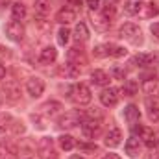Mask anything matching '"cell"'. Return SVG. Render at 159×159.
<instances>
[{
  "label": "cell",
  "mask_w": 159,
  "mask_h": 159,
  "mask_svg": "<svg viewBox=\"0 0 159 159\" xmlns=\"http://www.w3.org/2000/svg\"><path fill=\"white\" fill-rule=\"evenodd\" d=\"M70 98L74 104L78 106H87L91 100H93V94H91V89L85 85V83H76L72 89H70Z\"/></svg>",
  "instance_id": "1"
},
{
  "label": "cell",
  "mask_w": 159,
  "mask_h": 159,
  "mask_svg": "<svg viewBox=\"0 0 159 159\" xmlns=\"http://www.w3.org/2000/svg\"><path fill=\"white\" fill-rule=\"evenodd\" d=\"M81 133L87 139H96L102 133V124L100 120H93V119H83L81 120Z\"/></svg>",
  "instance_id": "2"
},
{
  "label": "cell",
  "mask_w": 159,
  "mask_h": 159,
  "mask_svg": "<svg viewBox=\"0 0 159 159\" xmlns=\"http://www.w3.org/2000/svg\"><path fill=\"white\" fill-rule=\"evenodd\" d=\"M133 129H135V133H139V139H141L148 148H154V146L157 144V135L154 133L152 128H148V126H135Z\"/></svg>",
  "instance_id": "3"
},
{
  "label": "cell",
  "mask_w": 159,
  "mask_h": 159,
  "mask_svg": "<svg viewBox=\"0 0 159 159\" xmlns=\"http://www.w3.org/2000/svg\"><path fill=\"white\" fill-rule=\"evenodd\" d=\"M37 154L41 159H56V152H54V141L50 137H43L37 143Z\"/></svg>",
  "instance_id": "4"
},
{
  "label": "cell",
  "mask_w": 159,
  "mask_h": 159,
  "mask_svg": "<svg viewBox=\"0 0 159 159\" xmlns=\"http://www.w3.org/2000/svg\"><path fill=\"white\" fill-rule=\"evenodd\" d=\"M24 34H26V32H24V26H22L19 20H11V22L6 24V35L11 41L20 43V41L24 39Z\"/></svg>",
  "instance_id": "5"
},
{
  "label": "cell",
  "mask_w": 159,
  "mask_h": 159,
  "mask_svg": "<svg viewBox=\"0 0 159 159\" xmlns=\"http://www.w3.org/2000/svg\"><path fill=\"white\" fill-rule=\"evenodd\" d=\"M119 89H115V87H106L102 93H100V102L106 106V107H113V106H117L119 104Z\"/></svg>",
  "instance_id": "6"
},
{
  "label": "cell",
  "mask_w": 159,
  "mask_h": 159,
  "mask_svg": "<svg viewBox=\"0 0 159 159\" xmlns=\"http://www.w3.org/2000/svg\"><path fill=\"white\" fill-rule=\"evenodd\" d=\"M26 91H28V94L32 96V98H39L41 94L44 93V81L37 76H34V78H30L26 81Z\"/></svg>",
  "instance_id": "7"
},
{
  "label": "cell",
  "mask_w": 159,
  "mask_h": 159,
  "mask_svg": "<svg viewBox=\"0 0 159 159\" xmlns=\"http://www.w3.org/2000/svg\"><path fill=\"white\" fill-rule=\"evenodd\" d=\"M119 35L122 37V39L135 41L137 35H141V30H139V26H137V24H133V22H126V24H122V26H120Z\"/></svg>",
  "instance_id": "8"
},
{
  "label": "cell",
  "mask_w": 159,
  "mask_h": 159,
  "mask_svg": "<svg viewBox=\"0 0 159 159\" xmlns=\"http://www.w3.org/2000/svg\"><path fill=\"white\" fill-rule=\"evenodd\" d=\"M56 20L59 22V24H70V22H74L76 20V11L72 9V7H61L59 11H57V15H56Z\"/></svg>",
  "instance_id": "9"
},
{
  "label": "cell",
  "mask_w": 159,
  "mask_h": 159,
  "mask_svg": "<svg viewBox=\"0 0 159 159\" xmlns=\"http://www.w3.org/2000/svg\"><path fill=\"white\" fill-rule=\"evenodd\" d=\"M81 120H83V117H81L80 113H67L65 117L59 119V128L70 129V128H74V126L81 124Z\"/></svg>",
  "instance_id": "10"
},
{
  "label": "cell",
  "mask_w": 159,
  "mask_h": 159,
  "mask_svg": "<svg viewBox=\"0 0 159 159\" xmlns=\"http://www.w3.org/2000/svg\"><path fill=\"white\" fill-rule=\"evenodd\" d=\"M4 94H6V98L7 100H11V102H15V100H19L20 98V85L17 83V81H7L6 85H4Z\"/></svg>",
  "instance_id": "11"
},
{
  "label": "cell",
  "mask_w": 159,
  "mask_h": 159,
  "mask_svg": "<svg viewBox=\"0 0 159 159\" xmlns=\"http://www.w3.org/2000/svg\"><path fill=\"white\" fill-rule=\"evenodd\" d=\"M41 111H43V115H46V117H57L61 111H63V106L59 104V102H54V100H50V102H46V104H43L41 106Z\"/></svg>",
  "instance_id": "12"
},
{
  "label": "cell",
  "mask_w": 159,
  "mask_h": 159,
  "mask_svg": "<svg viewBox=\"0 0 159 159\" xmlns=\"http://www.w3.org/2000/svg\"><path fill=\"white\" fill-rule=\"evenodd\" d=\"M124 148H126V154L129 157H139L141 156V141L137 137H129L126 141V146Z\"/></svg>",
  "instance_id": "13"
},
{
  "label": "cell",
  "mask_w": 159,
  "mask_h": 159,
  "mask_svg": "<svg viewBox=\"0 0 159 159\" xmlns=\"http://www.w3.org/2000/svg\"><path fill=\"white\" fill-rule=\"evenodd\" d=\"M120 143H122V131H120L119 128H111L106 133V144L109 148H115V146H119Z\"/></svg>",
  "instance_id": "14"
},
{
  "label": "cell",
  "mask_w": 159,
  "mask_h": 159,
  "mask_svg": "<svg viewBox=\"0 0 159 159\" xmlns=\"http://www.w3.org/2000/svg\"><path fill=\"white\" fill-rule=\"evenodd\" d=\"M56 57H57V50H56L54 46H44V48L41 50V54H39V61L43 63V65L54 63Z\"/></svg>",
  "instance_id": "15"
},
{
  "label": "cell",
  "mask_w": 159,
  "mask_h": 159,
  "mask_svg": "<svg viewBox=\"0 0 159 159\" xmlns=\"http://www.w3.org/2000/svg\"><path fill=\"white\" fill-rule=\"evenodd\" d=\"M15 156H17V146L7 141H0V159H15Z\"/></svg>",
  "instance_id": "16"
},
{
  "label": "cell",
  "mask_w": 159,
  "mask_h": 159,
  "mask_svg": "<svg viewBox=\"0 0 159 159\" xmlns=\"http://www.w3.org/2000/svg\"><path fill=\"white\" fill-rule=\"evenodd\" d=\"M146 107H148V117L152 122L159 120V98H146Z\"/></svg>",
  "instance_id": "17"
},
{
  "label": "cell",
  "mask_w": 159,
  "mask_h": 159,
  "mask_svg": "<svg viewBox=\"0 0 159 159\" xmlns=\"http://www.w3.org/2000/svg\"><path fill=\"white\" fill-rule=\"evenodd\" d=\"M61 76H65V78H78L80 76V67L76 65H72L70 61H67L65 65H61L59 67V70H57Z\"/></svg>",
  "instance_id": "18"
},
{
  "label": "cell",
  "mask_w": 159,
  "mask_h": 159,
  "mask_svg": "<svg viewBox=\"0 0 159 159\" xmlns=\"http://www.w3.org/2000/svg\"><path fill=\"white\" fill-rule=\"evenodd\" d=\"M67 57H69V61H70L72 65H76V67H80V65H85V63H87L85 54H83L81 50H78V48H70V50H69V54H67Z\"/></svg>",
  "instance_id": "19"
},
{
  "label": "cell",
  "mask_w": 159,
  "mask_h": 159,
  "mask_svg": "<svg viewBox=\"0 0 159 159\" xmlns=\"http://www.w3.org/2000/svg\"><path fill=\"white\" fill-rule=\"evenodd\" d=\"M156 87H157V76H156V74H148V76H144V78H143V83H141L143 93L150 94Z\"/></svg>",
  "instance_id": "20"
},
{
  "label": "cell",
  "mask_w": 159,
  "mask_h": 159,
  "mask_svg": "<svg viewBox=\"0 0 159 159\" xmlns=\"http://www.w3.org/2000/svg\"><path fill=\"white\" fill-rule=\"evenodd\" d=\"M156 61H157L156 54H139V56H135V63L139 67H152Z\"/></svg>",
  "instance_id": "21"
},
{
  "label": "cell",
  "mask_w": 159,
  "mask_h": 159,
  "mask_svg": "<svg viewBox=\"0 0 159 159\" xmlns=\"http://www.w3.org/2000/svg\"><path fill=\"white\" fill-rule=\"evenodd\" d=\"M124 119L128 120L129 124L139 122V119H141V111H139V107H137V106H128V107L124 109Z\"/></svg>",
  "instance_id": "22"
},
{
  "label": "cell",
  "mask_w": 159,
  "mask_h": 159,
  "mask_svg": "<svg viewBox=\"0 0 159 159\" xmlns=\"http://www.w3.org/2000/svg\"><path fill=\"white\" fill-rule=\"evenodd\" d=\"M91 81H93L94 85L106 87V85H109V76H107V72H104V70H94V72L91 74Z\"/></svg>",
  "instance_id": "23"
},
{
  "label": "cell",
  "mask_w": 159,
  "mask_h": 159,
  "mask_svg": "<svg viewBox=\"0 0 159 159\" xmlns=\"http://www.w3.org/2000/svg\"><path fill=\"white\" fill-rule=\"evenodd\" d=\"M11 17H13V20H22L26 17V6L22 2H15L11 6Z\"/></svg>",
  "instance_id": "24"
},
{
  "label": "cell",
  "mask_w": 159,
  "mask_h": 159,
  "mask_svg": "<svg viewBox=\"0 0 159 159\" xmlns=\"http://www.w3.org/2000/svg\"><path fill=\"white\" fill-rule=\"evenodd\" d=\"M74 39L78 41V43H83V41L89 39V30H87V26L83 22L76 24V28H74Z\"/></svg>",
  "instance_id": "25"
},
{
  "label": "cell",
  "mask_w": 159,
  "mask_h": 159,
  "mask_svg": "<svg viewBox=\"0 0 159 159\" xmlns=\"http://www.w3.org/2000/svg\"><path fill=\"white\" fill-rule=\"evenodd\" d=\"M122 93H124L126 96H135V94L139 93V81H137V80H128V81L124 83Z\"/></svg>",
  "instance_id": "26"
},
{
  "label": "cell",
  "mask_w": 159,
  "mask_h": 159,
  "mask_svg": "<svg viewBox=\"0 0 159 159\" xmlns=\"http://www.w3.org/2000/svg\"><path fill=\"white\" fill-rule=\"evenodd\" d=\"M57 141H59V146H61V150H65V152H69V150H72L74 148V137H70V135H59L57 137Z\"/></svg>",
  "instance_id": "27"
},
{
  "label": "cell",
  "mask_w": 159,
  "mask_h": 159,
  "mask_svg": "<svg viewBox=\"0 0 159 159\" xmlns=\"http://www.w3.org/2000/svg\"><path fill=\"white\" fill-rule=\"evenodd\" d=\"M35 13L46 17L50 13V0H35Z\"/></svg>",
  "instance_id": "28"
},
{
  "label": "cell",
  "mask_w": 159,
  "mask_h": 159,
  "mask_svg": "<svg viewBox=\"0 0 159 159\" xmlns=\"http://www.w3.org/2000/svg\"><path fill=\"white\" fill-rule=\"evenodd\" d=\"M124 9H126V13H128V15H135V13H139V11H141V2H139V0H129V2L126 4V7H124Z\"/></svg>",
  "instance_id": "29"
},
{
  "label": "cell",
  "mask_w": 159,
  "mask_h": 159,
  "mask_svg": "<svg viewBox=\"0 0 159 159\" xmlns=\"http://www.w3.org/2000/svg\"><path fill=\"white\" fill-rule=\"evenodd\" d=\"M94 26H96V30H100V32H104V30H107L109 28V20L104 17V15H100V17H96L94 20Z\"/></svg>",
  "instance_id": "30"
},
{
  "label": "cell",
  "mask_w": 159,
  "mask_h": 159,
  "mask_svg": "<svg viewBox=\"0 0 159 159\" xmlns=\"http://www.w3.org/2000/svg\"><path fill=\"white\" fill-rule=\"evenodd\" d=\"M69 39H70V32H69L67 28H61V30L57 32V43H59V44H67Z\"/></svg>",
  "instance_id": "31"
},
{
  "label": "cell",
  "mask_w": 159,
  "mask_h": 159,
  "mask_svg": "<svg viewBox=\"0 0 159 159\" xmlns=\"http://www.w3.org/2000/svg\"><path fill=\"white\" fill-rule=\"evenodd\" d=\"M109 56H113V57H122V56H126V48H124V46L109 44Z\"/></svg>",
  "instance_id": "32"
},
{
  "label": "cell",
  "mask_w": 159,
  "mask_h": 159,
  "mask_svg": "<svg viewBox=\"0 0 159 159\" xmlns=\"http://www.w3.org/2000/svg\"><path fill=\"white\" fill-rule=\"evenodd\" d=\"M78 148H80V152H87V154H94V152L98 150V146H96L94 143H93V144H87V143H80Z\"/></svg>",
  "instance_id": "33"
},
{
  "label": "cell",
  "mask_w": 159,
  "mask_h": 159,
  "mask_svg": "<svg viewBox=\"0 0 159 159\" xmlns=\"http://www.w3.org/2000/svg\"><path fill=\"white\" fill-rule=\"evenodd\" d=\"M102 15H104L107 20H111V19L115 17V6H113V4H107V6L104 7V13H102Z\"/></svg>",
  "instance_id": "34"
},
{
  "label": "cell",
  "mask_w": 159,
  "mask_h": 159,
  "mask_svg": "<svg viewBox=\"0 0 159 159\" xmlns=\"http://www.w3.org/2000/svg\"><path fill=\"white\" fill-rule=\"evenodd\" d=\"M94 56H98V57H104V56H109V44H107V46H104V44H100V46H96V48H94Z\"/></svg>",
  "instance_id": "35"
},
{
  "label": "cell",
  "mask_w": 159,
  "mask_h": 159,
  "mask_svg": "<svg viewBox=\"0 0 159 159\" xmlns=\"http://www.w3.org/2000/svg\"><path fill=\"white\" fill-rule=\"evenodd\" d=\"M94 117H96L98 120L102 119V111H98L96 107H94V109H89V111L85 113V117H83V119H93V120H94Z\"/></svg>",
  "instance_id": "36"
},
{
  "label": "cell",
  "mask_w": 159,
  "mask_h": 159,
  "mask_svg": "<svg viewBox=\"0 0 159 159\" xmlns=\"http://www.w3.org/2000/svg\"><path fill=\"white\" fill-rule=\"evenodd\" d=\"M11 129L19 135V133H24V126H22V122H19V120H13V124H11Z\"/></svg>",
  "instance_id": "37"
},
{
  "label": "cell",
  "mask_w": 159,
  "mask_h": 159,
  "mask_svg": "<svg viewBox=\"0 0 159 159\" xmlns=\"http://www.w3.org/2000/svg\"><path fill=\"white\" fill-rule=\"evenodd\" d=\"M159 13V0H152L150 2V9H148V15H157Z\"/></svg>",
  "instance_id": "38"
},
{
  "label": "cell",
  "mask_w": 159,
  "mask_h": 159,
  "mask_svg": "<svg viewBox=\"0 0 159 159\" xmlns=\"http://www.w3.org/2000/svg\"><path fill=\"white\" fill-rule=\"evenodd\" d=\"M113 76L117 80H124L126 78V72H124L122 69H119V67H115V69H113Z\"/></svg>",
  "instance_id": "39"
},
{
  "label": "cell",
  "mask_w": 159,
  "mask_h": 159,
  "mask_svg": "<svg viewBox=\"0 0 159 159\" xmlns=\"http://www.w3.org/2000/svg\"><path fill=\"white\" fill-rule=\"evenodd\" d=\"M87 6L91 9H98L100 7V0H87Z\"/></svg>",
  "instance_id": "40"
},
{
  "label": "cell",
  "mask_w": 159,
  "mask_h": 159,
  "mask_svg": "<svg viewBox=\"0 0 159 159\" xmlns=\"http://www.w3.org/2000/svg\"><path fill=\"white\" fill-rule=\"evenodd\" d=\"M150 30H152V34H154V35H156V37L159 39V22H154Z\"/></svg>",
  "instance_id": "41"
},
{
  "label": "cell",
  "mask_w": 159,
  "mask_h": 159,
  "mask_svg": "<svg viewBox=\"0 0 159 159\" xmlns=\"http://www.w3.org/2000/svg\"><path fill=\"white\" fill-rule=\"evenodd\" d=\"M102 159H120V157L117 156V154H106Z\"/></svg>",
  "instance_id": "42"
},
{
  "label": "cell",
  "mask_w": 159,
  "mask_h": 159,
  "mask_svg": "<svg viewBox=\"0 0 159 159\" xmlns=\"http://www.w3.org/2000/svg\"><path fill=\"white\" fill-rule=\"evenodd\" d=\"M4 76H6V67L0 63V80H4Z\"/></svg>",
  "instance_id": "43"
},
{
  "label": "cell",
  "mask_w": 159,
  "mask_h": 159,
  "mask_svg": "<svg viewBox=\"0 0 159 159\" xmlns=\"http://www.w3.org/2000/svg\"><path fill=\"white\" fill-rule=\"evenodd\" d=\"M69 4H72V6H80L81 4V0H67Z\"/></svg>",
  "instance_id": "44"
},
{
  "label": "cell",
  "mask_w": 159,
  "mask_h": 159,
  "mask_svg": "<svg viewBox=\"0 0 159 159\" xmlns=\"http://www.w3.org/2000/svg\"><path fill=\"white\" fill-rule=\"evenodd\" d=\"M150 159H159V152H156V154H152V157Z\"/></svg>",
  "instance_id": "45"
},
{
  "label": "cell",
  "mask_w": 159,
  "mask_h": 159,
  "mask_svg": "<svg viewBox=\"0 0 159 159\" xmlns=\"http://www.w3.org/2000/svg\"><path fill=\"white\" fill-rule=\"evenodd\" d=\"M7 2H9V0H0V6H6Z\"/></svg>",
  "instance_id": "46"
},
{
  "label": "cell",
  "mask_w": 159,
  "mask_h": 159,
  "mask_svg": "<svg viewBox=\"0 0 159 159\" xmlns=\"http://www.w3.org/2000/svg\"><path fill=\"white\" fill-rule=\"evenodd\" d=\"M69 159H83V157H80V156H70Z\"/></svg>",
  "instance_id": "47"
},
{
  "label": "cell",
  "mask_w": 159,
  "mask_h": 159,
  "mask_svg": "<svg viewBox=\"0 0 159 159\" xmlns=\"http://www.w3.org/2000/svg\"><path fill=\"white\" fill-rule=\"evenodd\" d=\"M106 2H107V4H113V2H117V0H106Z\"/></svg>",
  "instance_id": "48"
},
{
  "label": "cell",
  "mask_w": 159,
  "mask_h": 159,
  "mask_svg": "<svg viewBox=\"0 0 159 159\" xmlns=\"http://www.w3.org/2000/svg\"><path fill=\"white\" fill-rule=\"evenodd\" d=\"M157 143H159V133H157Z\"/></svg>",
  "instance_id": "49"
}]
</instances>
